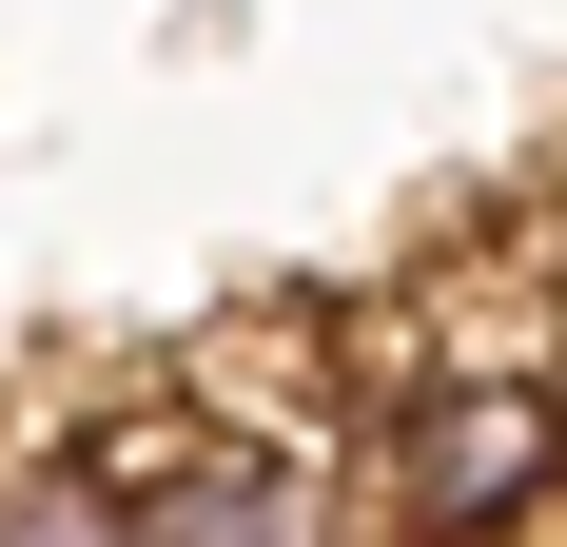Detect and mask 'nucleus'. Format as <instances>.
I'll return each mask as SVG.
<instances>
[{
    "label": "nucleus",
    "instance_id": "nucleus-1",
    "mask_svg": "<svg viewBox=\"0 0 567 547\" xmlns=\"http://www.w3.org/2000/svg\"><path fill=\"white\" fill-rule=\"evenodd\" d=\"M548 489H567L548 372H451V391H411L392 431H372V508H392V547H489V528H528Z\"/></svg>",
    "mask_w": 567,
    "mask_h": 547
},
{
    "label": "nucleus",
    "instance_id": "nucleus-2",
    "mask_svg": "<svg viewBox=\"0 0 567 547\" xmlns=\"http://www.w3.org/2000/svg\"><path fill=\"white\" fill-rule=\"evenodd\" d=\"M137 547H352V508H333V469H313V450L216 431L176 489H137Z\"/></svg>",
    "mask_w": 567,
    "mask_h": 547
},
{
    "label": "nucleus",
    "instance_id": "nucleus-3",
    "mask_svg": "<svg viewBox=\"0 0 567 547\" xmlns=\"http://www.w3.org/2000/svg\"><path fill=\"white\" fill-rule=\"evenodd\" d=\"M0 547H137V508H117L99 469H20V489H0Z\"/></svg>",
    "mask_w": 567,
    "mask_h": 547
},
{
    "label": "nucleus",
    "instance_id": "nucleus-4",
    "mask_svg": "<svg viewBox=\"0 0 567 547\" xmlns=\"http://www.w3.org/2000/svg\"><path fill=\"white\" fill-rule=\"evenodd\" d=\"M548 411H567V352H548Z\"/></svg>",
    "mask_w": 567,
    "mask_h": 547
}]
</instances>
